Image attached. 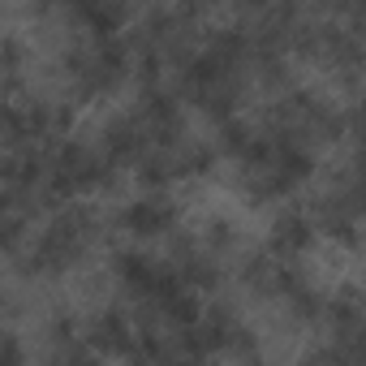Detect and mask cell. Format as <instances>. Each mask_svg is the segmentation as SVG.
Returning a JSON list of instances; mask_svg holds the SVG:
<instances>
[{
    "instance_id": "obj_15",
    "label": "cell",
    "mask_w": 366,
    "mask_h": 366,
    "mask_svg": "<svg viewBox=\"0 0 366 366\" xmlns=\"http://www.w3.org/2000/svg\"><path fill=\"white\" fill-rule=\"evenodd\" d=\"M207 242H212V250H233L237 229H233L229 220H212V224H207Z\"/></svg>"
},
{
    "instance_id": "obj_6",
    "label": "cell",
    "mask_w": 366,
    "mask_h": 366,
    "mask_svg": "<svg viewBox=\"0 0 366 366\" xmlns=\"http://www.w3.org/2000/svg\"><path fill=\"white\" fill-rule=\"evenodd\" d=\"M315 237H319V229H315L310 212H297V207H289V212H280V216H276V224H272L267 254H272V259H285V263H293L297 254H306V250L315 246Z\"/></svg>"
},
{
    "instance_id": "obj_13",
    "label": "cell",
    "mask_w": 366,
    "mask_h": 366,
    "mask_svg": "<svg viewBox=\"0 0 366 366\" xmlns=\"http://www.w3.org/2000/svg\"><path fill=\"white\" fill-rule=\"evenodd\" d=\"M52 366H104V357H95L86 345H69V349H61L56 353V362Z\"/></svg>"
},
{
    "instance_id": "obj_3",
    "label": "cell",
    "mask_w": 366,
    "mask_h": 366,
    "mask_svg": "<svg viewBox=\"0 0 366 366\" xmlns=\"http://www.w3.org/2000/svg\"><path fill=\"white\" fill-rule=\"evenodd\" d=\"M86 349L95 357H129L134 353V323L121 306H99L91 319H86V332H82Z\"/></svg>"
},
{
    "instance_id": "obj_14",
    "label": "cell",
    "mask_w": 366,
    "mask_h": 366,
    "mask_svg": "<svg viewBox=\"0 0 366 366\" xmlns=\"http://www.w3.org/2000/svg\"><path fill=\"white\" fill-rule=\"evenodd\" d=\"M0 366H26V349L14 332H0Z\"/></svg>"
},
{
    "instance_id": "obj_2",
    "label": "cell",
    "mask_w": 366,
    "mask_h": 366,
    "mask_svg": "<svg viewBox=\"0 0 366 366\" xmlns=\"http://www.w3.org/2000/svg\"><path fill=\"white\" fill-rule=\"evenodd\" d=\"M112 181V164L99 155V147L74 142L65 138L56 147V155H48V177H44V199L52 203H69L78 194H91Z\"/></svg>"
},
{
    "instance_id": "obj_5",
    "label": "cell",
    "mask_w": 366,
    "mask_h": 366,
    "mask_svg": "<svg viewBox=\"0 0 366 366\" xmlns=\"http://www.w3.org/2000/svg\"><path fill=\"white\" fill-rule=\"evenodd\" d=\"M147 151V129H142V121L129 112H117L108 125H104V134H99V155L112 164V168H121V164H138V155Z\"/></svg>"
},
{
    "instance_id": "obj_1",
    "label": "cell",
    "mask_w": 366,
    "mask_h": 366,
    "mask_svg": "<svg viewBox=\"0 0 366 366\" xmlns=\"http://www.w3.org/2000/svg\"><path fill=\"white\" fill-rule=\"evenodd\" d=\"M99 229H104V220H99L95 207H65V212L31 242V250H26V272H31V276H61V272H69V267L86 254V246L99 237Z\"/></svg>"
},
{
    "instance_id": "obj_4",
    "label": "cell",
    "mask_w": 366,
    "mask_h": 366,
    "mask_svg": "<svg viewBox=\"0 0 366 366\" xmlns=\"http://www.w3.org/2000/svg\"><path fill=\"white\" fill-rule=\"evenodd\" d=\"M121 224L134 237H159V233H168L177 224V203L168 199V190H155V194L142 190L134 203L121 207Z\"/></svg>"
},
{
    "instance_id": "obj_7",
    "label": "cell",
    "mask_w": 366,
    "mask_h": 366,
    "mask_svg": "<svg viewBox=\"0 0 366 366\" xmlns=\"http://www.w3.org/2000/svg\"><path fill=\"white\" fill-rule=\"evenodd\" d=\"M65 14H69V22H74L86 39H112V35H121V31H125V22H129V9L108 5V0H86V5H69Z\"/></svg>"
},
{
    "instance_id": "obj_9",
    "label": "cell",
    "mask_w": 366,
    "mask_h": 366,
    "mask_svg": "<svg viewBox=\"0 0 366 366\" xmlns=\"http://www.w3.org/2000/svg\"><path fill=\"white\" fill-rule=\"evenodd\" d=\"M172 159H177V177H207L220 155H216L212 142L190 138V142H177V147H172Z\"/></svg>"
},
{
    "instance_id": "obj_10",
    "label": "cell",
    "mask_w": 366,
    "mask_h": 366,
    "mask_svg": "<svg viewBox=\"0 0 366 366\" xmlns=\"http://www.w3.org/2000/svg\"><path fill=\"white\" fill-rule=\"evenodd\" d=\"M254 142V129L242 121V117H229V121H220L216 125V155H233V159H242L246 155V147Z\"/></svg>"
},
{
    "instance_id": "obj_16",
    "label": "cell",
    "mask_w": 366,
    "mask_h": 366,
    "mask_svg": "<svg viewBox=\"0 0 366 366\" xmlns=\"http://www.w3.org/2000/svg\"><path fill=\"white\" fill-rule=\"evenodd\" d=\"M199 366H212V362H199Z\"/></svg>"
},
{
    "instance_id": "obj_11",
    "label": "cell",
    "mask_w": 366,
    "mask_h": 366,
    "mask_svg": "<svg viewBox=\"0 0 366 366\" xmlns=\"http://www.w3.org/2000/svg\"><path fill=\"white\" fill-rule=\"evenodd\" d=\"M48 340L56 345V349H69V345H82L78 340V319L61 306V310H52V319H48Z\"/></svg>"
},
{
    "instance_id": "obj_12",
    "label": "cell",
    "mask_w": 366,
    "mask_h": 366,
    "mask_svg": "<svg viewBox=\"0 0 366 366\" xmlns=\"http://www.w3.org/2000/svg\"><path fill=\"white\" fill-rule=\"evenodd\" d=\"M22 237H26V220H22V216H9V212H0V254L18 250Z\"/></svg>"
},
{
    "instance_id": "obj_8",
    "label": "cell",
    "mask_w": 366,
    "mask_h": 366,
    "mask_svg": "<svg viewBox=\"0 0 366 366\" xmlns=\"http://www.w3.org/2000/svg\"><path fill=\"white\" fill-rule=\"evenodd\" d=\"M134 177H138V186H142L147 194L168 190L172 181H177V159H172V147H155V142H151V147L138 155Z\"/></svg>"
}]
</instances>
